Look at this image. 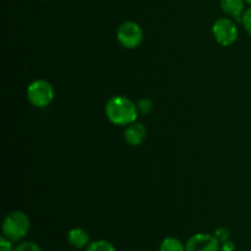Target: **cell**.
<instances>
[{
	"label": "cell",
	"instance_id": "cell-9",
	"mask_svg": "<svg viewBox=\"0 0 251 251\" xmlns=\"http://www.w3.org/2000/svg\"><path fill=\"white\" fill-rule=\"evenodd\" d=\"M221 7L227 15L242 21L245 11V0H221Z\"/></svg>",
	"mask_w": 251,
	"mask_h": 251
},
{
	"label": "cell",
	"instance_id": "cell-17",
	"mask_svg": "<svg viewBox=\"0 0 251 251\" xmlns=\"http://www.w3.org/2000/svg\"><path fill=\"white\" fill-rule=\"evenodd\" d=\"M221 251H235V244L230 239L227 240L221 245Z\"/></svg>",
	"mask_w": 251,
	"mask_h": 251
},
{
	"label": "cell",
	"instance_id": "cell-4",
	"mask_svg": "<svg viewBox=\"0 0 251 251\" xmlns=\"http://www.w3.org/2000/svg\"><path fill=\"white\" fill-rule=\"evenodd\" d=\"M117 39L124 48L135 49L144 41V31L136 22L125 21L118 27Z\"/></svg>",
	"mask_w": 251,
	"mask_h": 251
},
{
	"label": "cell",
	"instance_id": "cell-18",
	"mask_svg": "<svg viewBox=\"0 0 251 251\" xmlns=\"http://www.w3.org/2000/svg\"><path fill=\"white\" fill-rule=\"evenodd\" d=\"M245 2H248V4L251 5V0H245Z\"/></svg>",
	"mask_w": 251,
	"mask_h": 251
},
{
	"label": "cell",
	"instance_id": "cell-16",
	"mask_svg": "<svg viewBox=\"0 0 251 251\" xmlns=\"http://www.w3.org/2000/svg\"><path fill=\"white\" fill-rule=\"evenodd\" d=\"M0 251H15L14 248H12L11 240L5 238L4 235L0 238Z\"/></svg>",
	"mask_w": 251,
	"mask_h": 251
},
{
	"label": "cell",
	"instance_id": "cell-12",
	"mask_svg": "<svg viewBox=\"0 0 251 251\" xmlns=\"http://www.w3.org/2000/svg\"><path fill=\"white\" fill-rule=\"evenodd\" d=\"M136 105L140 114H149L152 110V108H153V103L149 98H141V100H137Z\"/></svg>",
	"mask_w": 251,
	"mask_h": 251
},
{
	"label": "cell",
	"instance_id": "cell-15",
	"mask_svg": "<svg viewBox=\"0 0 251 251\" xmlns=\"http://www.w3.org/2000/svg\"><path fill=\"white\" fill-rule=\"evenodd\" d=\"M242 24H243V26H244L245 31H247L248 34L251 37V6L249 7V9L245 10L244 14H243Z\"/></svg>",
	"mask_w": 251,
	"mask_h": 251
},
{
	"label": "cell",
	"instance_id": "cell-5",
	"mask_svg": "<svg viewBox=\"0 0 251 251\" xmlns=\"http://www.w3.org/2000/svg\"><path fill=\"white\" fill-rule=\"evenodd\" d=\"M212 34L220 46L229 47L238 39V27L233 20L222 17L213 24Z\"/></svg>",
	"mask_w": 251,
	"mask_h": 251
},
{
	"label": "cell",
	"instance_id": "cell-2",
	"mask_svg": "<svg viewBox=\"0 0 251 251\" xmlns=\"http://www.w3.org/2000/svg\"><path fill=\"white\" fill-rule=\"evenodd\" d=\"M31 228L28 216L22 211H12L4 218L1 225L2 235L11 242H20L27 237Z\"/></svg>",
	"mask_w": 251,
	"mask_h": 251
},
{
	"label": "cell",
	"instance_id": "cell-14",
	"mask_svg": "<svg viewBox=\"0 0 251 251\" xmlns=\"http://www.w3.org/2000/svg\"><path fill=\"white\" fill-rule=\"evenodd\" d=\"M213 235L217 238V240L220 243H225V242H227V240H229L230 230L226 227H220L215 230Z\"/></svg>",
	"mask_w": 251,
	"mask_h": 251
},
{
	"label": "cell",
	"instance_id": "cell-13",
	"mask_svg": "<svg viewBox=\"0 0 251 251\" xmlns=\"http://www.w3.org/2000/svg\"><path fill=\"white\" fill-rule=\"evenodd\" d=\"M15 251H42V248L33 242H24L15 248Z\"/></svg>",
	"mask_w": 251,
	"mask_h": 251
},
{
	"label": "cell",
	"instance_id": "cell-3",
	"mask_svg": "<svg viewBox=\"0 0 251 251\" xmlns=\"http://www.w3.org/2000/svg\"><path fill=\"white\" fill-rule=\"evenodd\" d=\"M26 95L32 105L36 108H46L53 102L55 92L49 81L38 78L29 83Z\"/></svg>",
	"mask_w": 251,
	"mask_h": 251
},
{
	"label": "cell",
	"instance_id": "cell-6",
	"mask_svg": "<svg viewBox=\"0 0 251 251\" xmlns=\"http://www.w3.org/2000/svg\"><path fill=\"white\" fill-rule=\"evenodd\" d=\"M186 251H220V242L213 234L196 233L191 235L185 244Z\"/></svg>",
	"mask_w": 251,
	"mask_h": 251
},
{
	"label": "cell",
	"instance_id": "cell-8",
	"mask_svg": "<svg viewBox=\"0 0 251 251\" xmlns=\"http://www.w3.org/2000/svg\"><path fill=\"white\" fill-rule=\"evenodd\" d=\"M68 243L75 249H83L90 244V235L83 228H73L68 233Z\"/></svg>",
	"mask_w": 251,
	"mask_h": 251
},
{
	"label": "cell",
	"instance_id": "cell-7",
	"mask_svg": "<svg viewBox=\"0 0 251 251\" xmlns=\"http://www.w3.org/2000/svg\"><path fill=\"white\" fill-rule=\"evenodd\" d=\"M125 141L131 146H140L146 140L147 130L142 123L135 122L125 130Z\"/></svg>",
	"mask_w": 251,
	"mask_h": 251
},
{
	"label": "cell",
	"instance_id": "cell-11",
	"mask_svg": "<svg viewBox=\"0 0 251 251\" xmlns=\"http://www.w3.org/2000/svg\"><path fill=\"white\" fill-rule=\"evenodd\" d=\"M85 251H117L114 245L110 242L104 239L95 240V242H91L88 244V247L86 248Z\"/></svg>",
	"mask_w": 251,
	"mask_h": 251
},
{
	"label": "cell",
	"instance_id": "cell-1",
	"mask_svg": "<svg viewBox=\"0 0 251 251\" xmlns=\"http://www.w3.org/2000/svg\"><path fill=\"white\" fill-rule=\"evenodd\" d=\"M105 115L112 124L125 126L136 122L139 110L131 100L124 96H114L105 104Z\"/></svg>",
	"mask_w": 251,
	"mask_h": 251
},
{
	"label": "cell",
	"instance_id": "cell-10",
	"mask_svg": "<svg viewBox=\"0 0 251 251\" xmlns=\"http://www.w3.org/2000/svg\"><path fill=\"white\" fill-rule=\"evenodd\" d=\"M159 251H186L185 245L174 237L164 238L159 245Z\"/></svg>",
	"mask_w": 251,
	"mask_h": 251
}]
</instances>
